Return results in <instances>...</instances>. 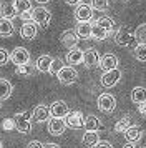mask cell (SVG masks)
<instances>
[{
	"label": "cell",
	"instance_id": "1",
	"mask_svg": "<svg viewBox=\"0 0 146 148\" xmlns=\"http://www.w3.org/2000/svg\"><path fill=\"white\" fill-rule=\"evenodd\" d=\"M13 121H15V130H18L20 133H30V130H32V112L27 110V112L15 113Z\"/></svg>",
	"mask_w": 146,
	"mask_h": 148
},
{
	"label": "cell",
	"instance_id": "2",
	"mask_svg": "<svg viewBox=\"0 0 146 148\" xmlns=\"http://www.w3.org/2000/svg\"><path fill=\"white\" fill-rule=\"evenodd\" d=\"M115 42L119 47H130L136 42V35L130 27H121L115 35Z\"/></svg>",
	"mask_w": 146,
	"mask_h": 148
},
{
	"label": "cell",
	"instance_id": "3",
	"mask_svg": "<svg viewBox=\"0 0 146 148\" xmlns=\"http://www.w3.org/2000/svg\"><path fill=\"white\" fill-rule=\"evenodd\" d=\"M32 22H35L40 27H48L52 22V12L46 10L45 7L32 8Z\"/></svg>",
	"mask_w": 146,
	"mask_h": 148
},
{
	"label": "cell",
	"instance_id": "4",
	"mask_svg": "<svg viewBox=\"0 0 146 148\" xmlns=\"http://www.w3.org/2000/svg\"><path fill=\"white\" fill-rule=\"evenodd\" d=\"M57 77H58V82L61 85H72L78 78V72L73 67H70V65H63L61 70L57 73Z\"/></svg>",
	"mask_w": 146,
	"mask_h": 148
},
{
	"label": "cell",
	"instance_id": "5",
	"mask_svg": "<svg viewBox=\"0 0 146 148\" xmlns=\"http://www.w3.org/2000/svg\"><path fill=\"white\" fill-rule=\"evenodd\" d=\"M119 80H121V70H118V68H113L110 72H105L101 75V78H100L101 85L105 88H113L115 85L119 83Z\"/></svg>",
	"mask_w": 146,
	"mask_h": 148
},
{
	"label": "cell",
	"instance_id": "6",
	"mask_svg": "<svg viewBox=\"0 0 146 148\" xmlns=\"http://www.w3.org/2000/svg\"><path fill=\"white\" fill-rule=\"evenodd\" d=\"M98 108L103 113H111L116 108V98L111 93H101L98 97Z\"/></svg>",
	"mask_w": 146,
	"mask_h": 148
},
{
	"label": "cell",
	"instance_id": "7",
	"mask_svg": "<svg viewBox=\"0 0 146 148\" xmlns=\"http://www.w3.org/2000/svg\"><path fill=\"white\" fill-rule=\"evenodd\" d=\"M10 60L20 67V65H25V63H30V52L27 50L25 47H15L10 53Z\"/></svg>",
	"mask_w": 146,
	"mask_h": 148
},
{
	"label": "cell",
	"instance_id": "8",
	"mask_svg": "<svg viewBox=\"0 0 146 148\" xmlns=\"http://www.w3.org/2000/svg\"><path fill=\"white\" fill-rule=\"evenodd\" d=\"M65 120V125L66 127L73 128V130H78V128H83V121H85V116L81 112L78 110H73V112H68L66 116L63 118Z\"/></svg>",
	"mask_w": 146,
	"mask_h": 148
},
{
	"label": "cell",
	"instance_id": "9",
	"mask_svg": "<svg viewBox=\"0 0 146 148\" xmlns=\"http://www.w3.org/2000/svg\"><path fill=\"white\" fill-rule=\"evenodd\" d=\"M48 108H50V116H52V118H65L66 113L70 112V110H68V105H66V101H63V100L53 101Z\"/></svg>",
	"mask_w": 146,
	"mask_h": 148
},
{
	"label": "cell",
	"instance_id": "10",
	"mask_svg": "<svg viewBox=\"0 0 146 148\" xmlns=\"http://www.w3.org/2000/svg\"><path fill=\"white\" fill-rule=\"evenodd\" d=\"M38 34V25L35 22H23V25L20 28V37L25 38V40H33Z\"/></svg>",
	"mask_w": 146,
	"mask_h": 148
},
{
	"label": "cell",
	"instance_id": "11",
	"mask_svg": "<svg viewBox=\"0 0 146 148\" xmlns=\"http://www.w3.org/2000/svg\"><path fill=\"white\" fill-rule=\"evenodd\" d=\"M50 120V108L46 105H37L32 112V121L35 123H43Z\"/></svg>",
	"mask_w": 146,
	"mask_h": 148
},
{
	"label": "cell",
	"instance_id": "12",
	"mask_svg": "<svg viewBox=\"0 0 146 148\" xmlns=\"http://www.w3.org/2000/svg\"><path fill=\"white\" fill-rule=\"evenodd\" d=\"M98 65L103 72H110L113 68H118V58H116V55H113V53H105L103 57H100Z\"/></svg>",
	"mask_w": 146,
	"mask_h": 148
},
{
	"label": "cell",
	"instance_id": "13",
	"mask_svg": "<svg viewBox=\"0 0 146 148\" xmlns=\"http://www.w3.org/2000/svg\"><path fill=\"white\" fill-rule=\"evenodd\" d=\"M98 62H100L98 50H95V48H88V50L83 52V60H81V63H83L86 68L96 67V65H98Z\"/></svg>",
	"mask_w": 146,
	"mask_h": 148
},
{
	"label": "cell",
	"instance_id": "14",
	"mask_svg": "<svg viewBox=\"0 0 146 148\" xmlns=\"http://www.w3.org/2000/svg\"><path fill=\"white\" fill-rule=\"evenodd\" d=\"M65 130H66V125L63 118H50L48 120V132H50V135L60 136V135L65 133Z\"/></svg>",
	"mask_w": 146,
	"mask_h": 148
},
{
	"label": "cell",
	"instance_id": "15",
	"mask_svg": "<svg viewBox=\"0 0 146 148\" xmlns=\"http://www.w3.org/2000/svg\"><path fill=\"white\" fill-rule=\"evenodd\" d=\"M75 18L76 22H90L93 18V8L86 3H80L75 10Z\"/></svg>",
	"mask_w": 146,
	"mask_h": 148
},
{
	"label": "cell",
	"instance_id": "16",
	"mask_svg": "<svg viewBox=\"0 0 146 148\" xmlns=\"http://www.w3.org/2000/svg\"><path fill=\"white\" fill-rule=\"evenodd\" d=\"M0 15H2V18H8V20L17 17V10H15V5H13V0H2L0 2Z\"/></svg>",
	"mask_w": 146,
	"mask_h": 148
},
{
	"label": "cell",
	"instance_id": "17",
	"mask_svg": "<svg viewBox=\"0 0 146 148\" xmlns=\"http://www.w3.org/2000/svg\"><path fill=\"white\" fill-rule=\"evenodd\" d=\"M60 42H61L63 47H66L70 50V48H75L78 45V37L75 34V30H65L61 34V37H60Z\"/></svg>",
	"mask_w": 146,
	"mask_h": 148
},
{
	"label": "cell",
	"instance_id": "18",
	"mask_svg": "<svg viewBox=\"0 0 146 148\" xmlns=\"http://www.w3.org/2000/svg\"><path fill=\"white\" fill-rule=\"evenodd\" d=\"M125 133V138L128 143H138L141 138H143V130L138 127V125H131V127L123 132Z\"/></svg>",
	"mask_w": 146,
	"mask_h": 148
},
{
	"label": "cell",
	"instance_id": "19",
	"mask_svg": "<svg viewBox=\"0 0 146 148\" xmlns=\"http://www.w3.org/2000/svg\"><path fill=\"white\" fill-rule=\"evenodd\" d=\"M81 60H83V50H81V48L75 47V48H70V50H68V53H66V63H68L70 67L81 63Z\"/></svg>",
	"mask_w": 146,
	"mask_h": 148
},
{
	"label": "cell",
	"instance_id": "20",
	"mask_svg": "<svg viewBox=\"0 0 146 148\" xmlns=\"http://www.w3.org/2000/svg\"><path fill=\"white\" fill-rule=\"evenodd\" d=\"M75 34L78 38H91V23L90 22H78L76 23V28H75Z\"/></svg>",
	"mask_w": 146,
	"mask_h": 148
},
{
	"label": "cell",
	"instance_id": "21",
	"mask_svg": "<svg viewBox=\"0 0 146 148\" xmlns=\"http://www.w3.org/2000/svg\"><path fill=\"white\" fill-rule=\"evenodd\" d=\"M52 57L50 55H40L38 58H37V62H35V68L38 70V72H42V73H48V70H50V65H52Z\"/></svg>",
	"mask_w": 146,
	"mask_h": 148
},
{
	"label": "cell",
	"instance_id": "22",
	"mask_svg": "<svg viewBox=\"0 0 146 148\" xmlns=\"http://www.w3.org/2000/svg\"><path fill=\"white\" fill-rule=\"evenodd\" d=\"M100 127H101V121L98 120V116H95V115H88V116H85L83 128H85L86 132H98Z\"/></svg>",
	"mask_w": 146,
	"mask_h": 148
},
{
	"label": "cell",
	"instance_id": "23",
	"mask_svg": "<svg viewBox=\"0 0 146 148\" xmlns=\"http://www.w3.org/2000/svg\"><path fill=\"white\" fill-rule=\"evenodd\" d=\"M13 34H15V27L12 20L0 17V37H12Z\"/></svg>",
	"mask_w": 146,
	"mask_h": 148
},
{
	"label": "cell",
	"instance_id": "24",
	"mask_svg": "<svg viewBox=\"0 0 146 148\" xmlns=\"http://www.w3.org/2000/svg\"><path fill=\"white\" fill-rule=\"evenodd\" d=\"M131 101L133 103H145L146 101V88L145 87H134L131 92Z\"/></svg>",
	"mask_w": 146,
	"mask_h": 148
},
{
	"label": "cell",
	"instance_id": "25",
	"mask_svg": "<svg viewBox=\"0 0 146 148\" xmlns=\"http://www.w3.org/2000/svg\"><path fill=\"white\" fill-rule=\"evenodd\" d=\"M13 92V87L12 83L5 78H0V100H7L10 98V95Z\"/></svg>",
	"mask_w": 146,
	"mask_h": 148
},
{
	"label": "cell",
	"instance_id": "26",
	"mask_svg": "<svg viewBox=\"0 0 146 148\" xmlns=\"http://www.w3.org/2000/svg\"><path fill=\"white\" fill-rule=\"evenodd\" d=\"M98 141H100V136H98L96 132H85L83 138H81V143H83L85 147H90V148H93Z\"/></svg>",
	"mask_w": 146,
	"mask_h": 148
},
{
	"label": "cell",
	"instance_id": "27",
	"mask_svg": "<svg viewBox=\"0 0 146 148\" xmlns=\"http://www.w3.org/2000/svg\"><path fill=\"white\" fill-rule=\"evenodd\" d=\"M95 23H96V25H100L103 30H106V32H108V35L115 30V20H113L111 17H101V18H98Z\"/></svg>",
	"mask_w": 146,
	"mask_h": 148
},
{
	"label": "cell",
	"instance_id": "28",
	"mask_svg": "<svg viewBox=\"0 0 146 148\" xmlns=\"http://www.w3.org/2000/svg\"><path fill=\"white\" fill-rule=\"evenodd\" d=\"M131 125H133L131 123V116L126 115V116H123V118H119V120L116 121V125H115V132H116V133H123V132L128 130Z\"/></svg>",
	"mask_w": 146,
	"mask_h": 148
},
{
	"label": "cell",
	"instance_id": "29",
	"mask_svg": "<svg viewBox=\"0 0 146 148\" xmlns=\"http://www.w3.org/2000/svg\"><path fill=\"white\" fill-rule=\"evenodd\" d=\"M91 38L101 42V40H105V38H108V32L103 30V28L100 27V25H96V23H91Z\"/></svg>",
	"mask_w": 146,
	"mask_h": 148
},
{
	"label": "cell",
	"instance_id": "30",
	"mask_svg": "<svg viewBox=\"0 0 146 148\" xmlns=\"http://www.w3.org/2000/svg\"><path fill=\"white\" fill-rule=\"evenodd\" d=\"M133 55L138 62H146V43H138L133 48Z\"/></svg>",
	"mask_w": 146,
	"mask_h": 148
},
{
	"label": "cell",
	"instance_id": "31",
	"mask_svg": "<svg viewBox=\"0 0 146 148\" xmlns=\"http://www.w3.org/2000/svg\"><path fill=\"white\" fill-rule=\"evenodd\" d=\"M13 5H15L17 15L22 14V12H27V10H32V2L30 0H13Z\"/></svg>",
	"mask_w": 146,
	"mask_h": 148
},
{
	"label": "cell",
	"instance_id": "32",
	"mask_svg": "<svg viewBox=\"0 0 146 148\" xmlns=\"http://www.w3.org/2000/svg\"><path fill=\"white\" fill-rule=\"evenodd\" d=\"M15 73L20 75V77H32L33 75V65H30V63L20 65V67L15 68Z\"/></svg>",
	"mask_w": 146,
	"mask_h": 148
},
{
	"label": "cell",
	"instance_id": "33",
	"mask_svg": "<svg viewBox=\"0 0 146 148\" xmlns=\"http://www.w3.org/2000/svg\"><path fill=\"white\" fill-rule=\"evenodd\" d=\"M90 7L93 10H98V12H105L110 7V2L108 0H91V5Z\"/></svg>",
	"mask_w": 146,
	"mask_h": 148
},
{
	"label": "cell",
	"instance_id": "34",
	"mask_svg": "<svg viewBox=\"0 0 146 148\" xmlns=\"http://www.w3.org/2000/svg\"><path fill=\"white\" fill-rule=\"evenodd\" d=\"M61 67H63V60H61V58H53L52 65H50V70H48V73H52V75H55V77H57V73L61 70Z\"/></svg>",
	"mask_w": 146,
	"mask_h": 148
},
{
	"label": "cell",
	"instance_id": "35",
	"mask_svg": "<svg viewBox=\"0 0 146 148\" xmlns=\"http://www.w3.org/2000/svg\"><path fill=\"white\" fill-rule=\"evenodd\" d=\"M134 35H136V40L139 43H146V23L139 25L136 30H134Z\"/></svg>",
	"mask_w": 146,
	"mask_h": 148
},
{
	"label": "cell",
	"instance_id": "36",
	"mask_svg": "<svg viewBox=\"0 0 146 148\" xmlns=\"http://www.w3.org/2000/svg\"><path fill=\"white\" fill-rule=\"evenodd\" d=\"M2 128H3L5 132L15 130V121H13V118H5V120L2 121Z\"/></svg>",
	"mask_w": 146,
	"mask_h": 148
},
{
	"label": "cell",
	"instance_id": "37",
	"mask_svg": "<svg viewBox=\"0 0 146 148\" xmlns=\"http://www.w3.org/2000/svg\"><path fill=\"white\" fill-rule=\"evenodd\" d=\"M8 60H10L8 50H7V48H0V65H5Z\"/></svg>",
	"mask_w": 146,
	"mask_h": 148
},
{
	"label": "cell",
	"instance_id": "38",
	"mask_svg": "<svg viewBox=\"0 0 146 148\" xmlns=\"http://www.w3.org/2000/svg\"><path fill=\"white\" fill-rule=\"evenodd\" d=\"M18 17H20V18H22L23 22H30V20H32V10L22 12V14H18Z\"/></svg>",
	"mask_w": 146,
	"mask_h": 148
},
{
	"label": "cell",
	"instance_id": "39",
	"mask_svg": "<svg viewBox=\"0 0 146 148\" xmlns=\"http://www.w3.org/2000/svg\"><path fill=\"white\" fill-rule=\"evenodd\" d=\"M93 148H113V145L110 143V141H106V140H100Z\"/></svg>",
	"mask_w": 146,
	"mask_h": 148
},
{
	"label": "cell",
	"instance_id": "40",
	"mask_svg": "<svg viewBox=\"0 0 146 148\" xmlns=\"http://www.w3.org/2000/svg\"><path fill=\"white\" fill-rule=\"evenodd\" d=\"M27 148H43V143L38 140H32L27 143Z\"/></svg>",
	"mask_w": 146,
	"mask_h": 148
},
{
	"label": "cell",
	"instance_id": "41",
	"mask_svg": "<svg viewBox=\"0 0 146 148\" xmlns=\"http://www.w3.org/2000/svg\"><path fill=\"white\" fill-rule=\"evenodd\" d=\"M138 112H139V115H141V116L146 120V101H145V103H139V105H138Z\"/></svg>",
	"mask_w": 146,
	"mask_h": 148
},
{
	"label": "cell",
	"instance_id": "42",
	"mask_svg": "<svg viewBox=\"0 0 146 148\" xmlns=\"http://www.w3.org/2000/svg\"><path fill=\"white\" fill-rule=\"evenodd\" d=\"M65 2L68 3V5H78V3L83 2V0H65Z\"/></svg>",
	"mask_w": 146,
	"mask_h": 148
},
{
	"label": "cell",
	"instance_id": "43",
	"mask_svg": "<svg viewBox=\"0 0 146 148\" xmlns=\"http://www.w3.org/2000/svg\"><path fill=\"white\" fill-rule=\"evenodd\" d=\"M43 148H61L60 145H57V143H45L43 145Z\"/></svg>",
	"mask_w": 146,
	"mask_h": 148
},
{
	"label": "cell",
	"instance_id": "44",
	"mask_svg": "<svg viewBox=\"0 0 146 148\" xmlns=\"http://www.w3.org/2000/svg\"><path fill=\"white\" fill-rule=\"evenodd\" d=\"M123 148H138V145H134V143H126V145H123Z\"/></svg>",
	"mask_w": 146,
	"mask_h": 148
},
{
	"label": "cell",
	"instance_id": "45",
	"mask_svg": "<svg viewBox=\"0 0 146 148\" xmlns=\"http://www.w3.org/2000/svg\"><path fill=\"white\" fill-rule=\"evenodd\" d=\"M35 2H38V3H46L48 0H35Z\"/></svg>",
	"mask_w": 146,
	"mask_h": 148
},
{
	"label": "cell",
	"instance_id": "46",
	"mask_svg": "<svg viewBox=\"0 0 146 148\" xmlns=\"http://www.w3.org/2000/svg\"><path fill=\"white\" fill-rule=\"evenodd\" d=\"M0 148H3V145H2V140H0Z\"/></svg>",
	"mask_w": 146,
	"mask_h": 148
},
{
	"label": "cell",
	"instance_id": "47",
	"mask_svg": "<svg viewBox=\"0 0 146 148\" xmlns=\"http://www.w3.org/2000/svg\"><path fill=\"white\" fill-rule=\"evenodd\" d=\"M0 107H2V105H0Z\"/></svg>",
	"mask_w": 146,
	"mask_h": 148
}]
</instances>
